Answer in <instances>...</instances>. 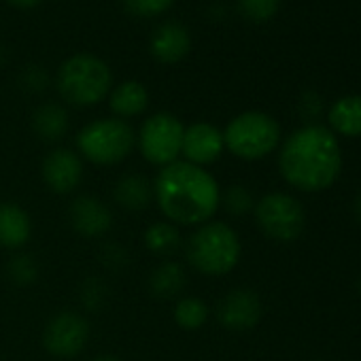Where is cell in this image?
<instances>
[{
	"mask_svg": "<svg viewBox=\"0 0 361 361\" xmlns=\"http://www.w3.org/2000/svg\"><path fill=\"white\" fill-rule=\"evenodd\" d=\"M281 0H238V11L249 22L262 24L276 16Z\"/></svg>",
	"mask_w": 361,
	"mask_h": 361,
	"instance_id": "cell-26",
	"label": "cell"
},
{
	"mask_svg": "<svg viewBox=\"0 0 361 361\" xmlns=\"http://www.w3.org/2000/svg\"><path fill=\"white\" fill-rule=\"evenodd\" d=\"M300 111H302V115H306V117L319 115V111H321V98H319L314 92L304 94L302 100H300Z\"/></svg>",
	"mask_w": 361,
	"mask_h": 361,
	"instance_id": "cell-30",
	"label": "cell"
},
{
	"mask_svg": "<svg viewBox=\"0 0 361 361\" xmlns=\"http://www.w3.org/2000/svg\"><path fill=\"white\" fill-rule=\"evenodd\" d=\"M226 149L245 161H257L270 155L281 142L279 121L262 111H245L236 115L224 130Z\"/></svg>",
	"mask_w": 361,
	"mask_h": 361,
	"instance_id": "cell-6",
	"label": "cell"
},
{
	"mask_svg": "<svg viewBox=\"0 0 361 361\" xmlns=\"http://www.w3.org/2000/svg\"><path fill=\"white\" fill-rule=\"evenodd\" d=\"M109 106L113 117L119 119H132L138 117L147 111L149 106V92L140 81L128 79L121 81L119 85H115L109 94Z\"/></svg>",
	"mask_w": 361,
	"mask_h": 361,
	"instance_id": "cell-19",
	"label": "cell"
},
{
	"mask_svg": "<svg viewBox=\"0 0 361 361\" xmlns=\"http://www.w3.org/2000/svg\"><path fill=\"white\" fill-rule=\"evenodd\" d=\"M353 213H355V219L361 224V194L355 198V202H353Z\"/></svg>",
	"mask_w": 361,
	"mask_h": 361,
	"instance_id": "cell-33",
	"label": "cell"
},
{
	"mask_svg": "<svg viewBox=\"0 0 361 361\" xmlns=\"http://www.w3.org/2000/svg\"><path fill=\"white\" fill-rule=\"evenodd\" d=\"M77 153L94 166H119L136 149V130L119 117H100L85 123L77 138Z\"/></svg>",
	"mask_w": 361,
	"mask_h": 361,
	"instance_id": "cell-5",
	"label": "cell"
},
{
	"mask_svg": "<svg viewBox=\"0 0 361 361\" xmlns=\"http://www.w3.org/2000/svg\"><path fill=\"white\" fill-rule=\"evenodd\" d=\"M39 274H41V268H39L37 257L26 253V251H18L7 262V279L16 287H30V285H35L39 281Z\"/></svg>",
	"mask_w": 361,
	"mask_h": 361,
	"instance_id": "cell-23",
	"label": "cell"
},
{
	"mask_svg": "<svg viewBox=\"0 0 361 361\" xmlns=\"http://www.w3.org/2000/svg\"><path fill=\"white\" fill-rule=\"evenodd\" d=\"M100 262H102V266L106 270L117 272V270H123L128 266L130 255H128V251L121 245H117V243H104L100 247Z\"/></svg>",
	"mask_w": 361,
	"mask_h": 361,
	"instance_id": "cell-29",
	"label": "cell"
},
{
	"mask_svg": "<svg viewBox=\"0 0 361 361\" xmlns=\"http://www.w3.org/2000/svg\"><path fill=\"white\" fill-rule=\"evenodd\" d=\"M153 204L176 228H198L221 209V188L207 168L178 159L155 174Z\"/></svg>",
	"mask_w": 361,
	"mask_h": 361,
	"instance_id": "cell-1",
	"label": "cell"
},
{
	"mask_svg": "<svg viewBox=\"0 0 361 361\" xmlns=\"http://www.w3.org/2000/svg\"><path fill=\"white\" fill-rule=\"evenodd\" d=\"M149 51L159 64H178L192 51V35L180 22H164L153 30Z\"/></svg>",
	"mask_w": 361,
	"mask_h": 361,
	"instance_id": "cell-14",
	"label": "cell"
},
{
	"mask_svg": "<svg viewBox=\"0 0 361 361\" xmlns=\"http://www.w3.org/2000/svg\"><path fill=\"white\" fill-rule=\"evenodd\" d=\"M92 338L90 319L77 310H62L54 314L43 329V346L56 359L79 357Z\"/></svg>",
	"mask_w": 361,
	"mask_h": 361,
	"instance_id": "cell-9",
	"label": "cell"
},
{
	"mask_svg": "<svg viewBox=\"0 0 361 361\" xmlns=\"http://www.w3.org/2000/svg\"><path fill=\"white\" fill-rule=\"evenodd\" d=\"M257 228L276 243H293L306 226V213L298 198L272 192L262 196L253 207Z\"/></svg>",
	"mask_w": 361,
	"mask_h": 361,
	"instance_id": "cell-8",
	"label": "cell"
},
{
	"mask_svg": "<svg viewBox=\"0 0 361 361\" xmlns=\"http://www.w3.org/2000/svg\"><path fill=\"white\" fill-rule=\"evenodd\" d=\"M279 170L300 192H321L334 185L342 170L338 138L325 126H304L285 138L279 153Z\"/></svg>",
	"mask_w": 361,
	"mask_h": 361,
	"instance_id": "cell-2",
	"label": "cell"
},
{
	"mask_svg": "<svg viewBox=\"0 0 361 361\" xmlns=\"http://www.w3.org/2000/svg\"><path fill=\"white\" fill-rule=\"evenodd\" d=\"M30 126L43 142H60L71 130V113L60 102H43L32 111Z\"/></svg>",
	"mask_w": 361,
	"mask_h": 361,
	"instance_id": "cell-17",
	"label": "cell"
},
{
	"mask_svg": "<svg viewBox=\"0 0 361 361\" xmlns=\"http://www.w3.org/2000/svg\"><path fill=\"white\" fill-rule=\"evenodd\" d=\"M174 0H123L126 9L136 18H157L172 7Z\"/></svg>",
	"mask_w": 361,
	"mask_h": 361,
	"instance_id": "cell-28",
	"label": "cell"
},
{
	"mask_svg": "<svg viewBox=\"0 0 361 361\" xmlns=\"http://www.w3.org/2000/svg\"><path fill=\"white\" fill-rule=\"evenodd\" d=\"M5 62V49H3V45H0V64Z\"/></svg>",
	"mask_w": 361,
	"mask_h": 361,
	"instance_id": "cell-34",
	"label": "cell"
},
{
	"mask_svg": "<svg viewBox=\"0 0 361 361\" xmlns=\"http://www.w3.org/2000/svg\"><path fill=\"white\" fill-rule=\"evenodd\" d=\"M185 262L192 270L217 279L230 274L243 255V245L238 232L224 221H207L183 240Z\"/></svg>",
	"mask_w": 361,
	"mask_h": 361,
	"instance_id": "cell-3",
	"label": "cell"
},
{
	"mask_svg": "<svg viewBox=\"0 0 361 361\" xmlns=\"http://www.w3.org/2000/svg\"><path fill=\"white\" fill-rule=\"evenodd\" d=\"M18 83H20V87H22L26 94H43V92L49 87L51 77H49V73H47L43 66L32 64V66H26V68L20 73Z\"/></svg>",
	"mask_w": 361,
	"mask_h": 361,
	"instance_id": "cell-27",
	"label": "cell"
},
{
	"mask_svg": "<svg viewBox=\"0 0 361 361\" xmlns=\"http://www.w3.org/2000/svg\"><path fill=\"white\" fill-rule=\"evenodd\" d=\"M209 317H211V306L198 295H180L172 308L174 323L185 331L202 329L207 325Z\"/></svg>",
	"mask_w": 361,
	"mask_h": 361,
	"instance_id": "cell-22",
	"label": "cell"
},
{
	"mask_svg": "<svg viewBox=\"0 0 361 361\" xmlns=\"http://www.w3.org/2000/svg\"><path fill=\"white\" fill-rule=\"evenodd\" d=\"M142 240H145L147 251L159 259H172V255L176 251L183 249V236H180V230L166 219L151 224L145 230Z\"/></svg>",
	"mask_w": 361,
	"mask_h": 361,
	"instance_id": "cell-20",
	"label": "cell"
},
{
	"mask_svg": "<svg viewBox=\"0 0 361 361\" xmlns=\"http://www.w3.org/2000/svg\"><path fill=\"white\" fill-rule=\"evenodd\" d=\"M68 224L81 238L98 240L111 232L115 217L111 207L98 196L79 194L68 204Z\"/></svg>",
	"mask_w": 361,
	"mask_h": 361,
	"instance_id": "cell-11",
	"label": "cell"
},
{
	"mask_svg": "<svg viewBox=\"0 0 361 361\" xmlns=\"http://www.w3.org/2000/svg\"><path fill=\"white\" fill-rule=\"evenodd\" d=\"M32 238V219L18 202H0V247L22 251Z\"/></svg>",
	"mask_w": 361,
	"mask_h": 361,
	"instance_id": "cell-16",
	"label": "cell"
},
{
	"mask_svg": "<svg viewBox=\"0 0 361 361\" xmlns=\"http://www.w3.org/2000/svg\"><path fill=\"white\" fill-rule=\"evenodd\" d=\"M60 96L79 109L100 104L113 90L109 64L94 54H75L66 58L56 75Z\"/></svg>",
	"mask_w": 361,
	"mask_h": 361,
	"instance_id": "cell-4",
	"label": "cell"
},
{
	"mask_svg": "<svg viewBox=\"0 0 361 361\" xmlns=\"http://www.w3.org/2000/svg\"><path fill=\"white\" fill-rule=\"evenodd\" d=\"M9 3L18 9H32L41 3V0H9Z\"/></svg>",
	"mask_w": 361,
	"mask_h": 361,
	"instance_id": "cell-31",
	"label": "cell"
},
{
	"mask_svg": "<svg viewBox=\"0 0 361 361\" xmlns=\"http://www.w3.org/2000/svg\"><path fill=\"white\" fill-rule=\"evenodd\" d=\"M329 126L342 136H361V96H344L329 109Z\"/></svg>",
	"mask_w": 361,
	"mask_h": 361,
	"instance_id": "cell-21",
	"label": "cell"
},
{
	"mask_svg": "<svg viewBox=\"0 0 361 361\" xmlns=\"http://www.w3.org/2000/svg\"><path fill=\"white\" fill-rule=\"evenodd\" d=\"M359 291H361V281H359Z\"/></svg>",
	"mask_w": 361,
	"mask_h": 361,
	"instance_id": "cell-35",
	"label": "cell"
},
{
	"mask_svg": "<svg viewBox=\"0 0 361 361\" xmlns=\"http://www.w3.org/2000/svg\"><path fill=\"white\" fill-rule=\"evenodd\" d=\"M221 207L232 217H243L253 211L255 200H253V194L245 185H230L221 190Z\"/></svg>",
	"mask_w": 361,
	"mask_h": 361,
	"instance_id": "cell-25",
	"label": "cell"
},
{
	"mask_svg": "<svg viewBox=\"0 0 361 361\" xmlns=\"http://www.w3.org/2000/svg\"><path fill=\"white\" fill-rule=\"evenodd\" d=\"M43 183L56 196H71L75 194L85 176V161L75 149L68 147H54L47 151L41 164Z\"/></svg>",
	"mask_w": 361,
	"mask_h": 361,
	"instance_id": "cell-10",
	"label": "cell"
},
{
	"mask_svg": "<svg viewBox=\"0 0 361 361\" xmlns=\"http://www.w3.org/2000/svg\"><path fill=\"white\" fill-rule=\"evenodd\" d=\"M90 361H123L121 357H117V355H111V353H104V355H96L94 359H90Z\"/></svg>",
	"mask_w": 361,
	"mask_h": 361,
	"instance_id": "cell-32",
	"label": "cell"
},
{
	"mask_svg": "<svg viewBox=\"0 0 361 361\" xmlns=\"http://www.w3.org/2000/svg\"><path fill=\"white\" fill-rule=\"evenodd\" d=\"M113 200L128 213H142L153 207V180L138 172H126L115 180Z\"/></svg>",
	"mask_w": 361,
	"mask_h": 361,
	"instance_id": "cell-15",
	"label": "cell"
},
{
	"mask_svg": "<svg viewBox=\"0 0 361 361\" xmlns=\"http://www.w3.org/2000/svg\"><path fill=\"white\" fill-rule=\"evenodd\" d=\"M79 298H81V306L87 310V312H98L106 306V300H109V285L104 283V279L100 276H87L81 285V291H79Z\"/></svg>",
	"mask_w": 361,
	"mask_h": 361,
	"instance_id": "cell-24",
	"label": "cell"
},
{
	"mask_svg": "<svg viewBox=\"0 0 361 361\" xmlns=\"http://www.w3.org/2000/svg\"><path fill=\"white\" fill-rule=\"evenodd\" d=\"M226 151L224 130H219L211 121H194L185 126L183 147H180V159L194 166L207 168L215 164Z\"/></svg>",
	"mask_w": 361,
	"mask_h": 361,
	"instance_id": "cell-13",
	"label": "cell"
},
{
	"mask_svg": "<svg viewBox=\"0 0 361 361\" xmlns=\"http://www.w3.org/2000/svg\"><path fill=\"white\" fill-rule=\"evenodd\" d=\"M262 312H264V306H262L259 295L247 287L232 289L230 293H226L219 300V304L215 308V317H217L219 325L230 331L253 329L259 323Z\"/></svg>",
	"mask_w": 361,
	"mask_h": 361,
	"instance_id": "cell-12",
	"label": "cell"
},
{
	"mask_svg": "<svg viewBox=\"0 0 361 361\" xmlns=\"http://www.w3.org/2000/svg\"><path fill=\"white\" fill-rule=\"evenodd\" d=\"M185 123L168 111L149 115L136 132V149L151 166L164 168L180 159Z\"/></svg>",
	"mask_w": 361,
	"mask_h": 361,
	"instance_id": "cell-7",
	"label": "cell"
},
{
	"mask_svg": "<svg viewBox=\"0 0 361 361\" xmlns=\"http://www.w3.org/2000/svg\"><path fill=\"white\" fill-rule=\"evenodd\" d=\"M147 285L159 300H178L188 287V268L176 259H161L151 270Z\"/></svg>",
	"mask_w": 361,
	"mask_h": 361,
	"instance_id": "cell-18",
	"label": "cell"
}]
</instances>
